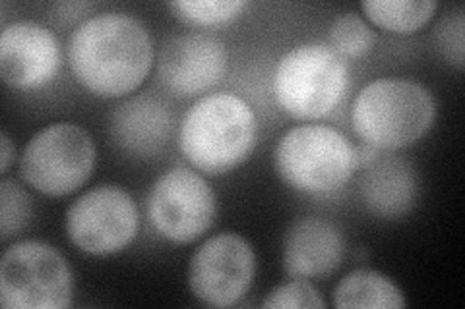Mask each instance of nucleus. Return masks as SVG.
Masks as SVG:
<instances>
[{
  "instance_id": "f257e3e1",
  "label": "nucleus",
  "mask_w": 465,
  "mask_h": 309,
  "mask_svg": "<svg viewBox=\"0 0 465 309\" xmlns=\"http://www.w3.org/2000/svg\"><path fill=\"white\" fill-rule=\"evenodd\" d=\"M68 64L87 92L119 99L136 92L148 78L153 43L145 25L130 14H95L72 32Z\"/></svg>"
},
{
  "instance_id": "f03ea898",
  "label": "nucleus",
  "mask_w": 465,
  "mask_h": 309,
  "mask_svg": "<svg viewBox=\"0 0 465 309\" xmlns=\"http://www.w3.org/2000/svg\"><path fill=\"white\" fill-rule=\"evenodd\" d=\"M258 121L252 107L235 93H212L186 112L179 147L196 170L222 176L241 167L254 151Z\"/></svg>"
},
{
  "instance_id": "7ed1b4c3",
  "label": "nucleus",
  "mask_w": 465,
  "mask_h": 309,
  "mask_svg": "<svg viewBox=\"0 0 465 309\" xmlns=\"http://www.w3.org/2000/svg\"><path fill=\"white\" fill-rule=\"evenodd\" d=\"M434 119L432 93L411 80H374L362 87L351 105L355 134L378 151H396L417 143Z\"/></svg>"
},
{
  "instance_id": "20e7f679",
  "label": "nucleus",
  "mask_w": 465,
  "mask_h": 309,
  "mask_svg": "<svg viewBox=\"0 0 465 309\" xmlns=\"http://www.w3.org/2000/svg\"><path fill=\"white\" fill-rule=\"evenodd\" d=\"M273 165L289 188L326 196L351 180L357 153L340 130L326 124H302L291 128L280 140Z\"/></svg>"
},
{
  "instance_id": "39448f33",
  "label": "nucleus",
  "mask_w": 465,
  "mask_h": 309,
  "mask_svg": "<svg viewBox=\"0 0 465 309\" xmlns=\"http://www.w3.org/2000/svg\"><path fill=\"white\" fill-rule=\"evenodd\" d=\"M347 85L343 58L324 43H304L285 53L272 78L275 102L297 121H318L331 114Z\"/></svg>"
},
{
  "instance_id": "423d86ee",
  "label": "nucleus",
  "mask_w": 465,
  "mask_h": 309,
  "mask_svg": "<svg viewBox=\"0 0 465 309\" xmlns=\"http://www.w3.org/2000/svg\"><path fill=\"white\" fill-rule=\"evenodd\" d=\"M95 160V143L82 126L56 122L39 130L25 143L20 174L39 194L63 198L90 180Z\"/></svg>"
},
{
  "instance_id": "0eeeda50",
  "label": "nucleus",
  "mask_w": 465,
  "mask_h": 309,
  "mask_svg": "<svg viewBox=\"0 0 465 309\" xmlns=\"http://www.w3.org/2000/svg\"><path fill=\"white\" fill-rule=\"evenodd\" d=\"M0 304L5 309H66L72 273L56 249L39 240L10 246L0 259Z\"/></svg>"
},
{
  "instance_id": "6e6552de",
  "label": "nucleus",
  "mask_w": 465,
  "mask_h": 309,
  "mask_svg": "<svg viewBox=\"0 0 465 309\" xmlns=\"http://www.w3.org/2000/svg\"><path fill=\"white\" fill-rule=\"evenodd\" d=\"M145 209L159 237L173 244H193L213 223L215 194L202 174L174 167L153 182Z\"/></svg>"
},
{
  "instance_id": "1a4fd4ad",
  "label": "nucleus",
  "mask_w": 465,
  "mask_h": 309,
  "mask_svg": "<svg viewBox=\"0 0 465 309\" xmlns=\"http://www.w3.org/2000/svg\"><path fill=\"white\" fill-rule=\"evenodd\" d=\"M66 234L84 254H119L138 234L136 201L116 186L85 191L66 211Z\"/></svg>"
},
{
  "instance_id": "9d476101",
  "label": "nucleus",
  "mask_w": 465,
  "mask_h": 309,
  "mask_svg": "<svg viewBox=\"0 0 465 309\" xmlns=\"http://www.w3.org/2000/svg\"><path fill=\"white\" fill-rule=\"evenodd\" d=\"M256 256L249 240L223 232L203 242L188 265V285L194 296L212 307H231L251 290Z\"/></svg>"
},
{
  "instance_id": "9b49d317",
  "label": "nucleus",
  "mask_w": 465,
  "mask_h": 309,
  "mask_svg": "<svg viewBox=\"0 0 465 309\" xmlns=\"http://www.w3.org/2000/svg\"><path fill=\"white\" fill-rule=\"evenodd\" d=\"M159 80L177 97H196L220 83L227 72V49L208 34H186L165 43L159 54Z\"/></svg>"
},
{
  "instance_id": "f8f14e48",
  "label": "nucleus",
  "mask_w": 465,
  "mask_h": 309,
  "mask_svg": "<svg viewBox=\"0 0 465 309\" xmlns=\"http://www.w3.org/2000/svg\"><path fill=\"white\" fill-rule=\"evenodd\" d=\"M61 68V45L51 29L35 22L5 25L0 35V76L14 90H39Z\"/></svg>"
},
{
  "instance_id": "ddd939ff",
  "label": "nucleus",
  "mask_w": 465,
  "mask_h": 309,
  "mask_svg": "<svg viewBox=\"0 0 465 309\" xmlns=\"http://www.w3.org/2000/svg\"><path fill=\"white\" fill-rule=\"evenodd\" d=\"M343 232L331 220L301 218L283 240V271L291 278H316L331 275L345 257Z\"/></svg>"
},
{
  "instance_id": "4468645a",
  "label": "nucleus",
  "mask_w": 465,
  "mask_h": 309,
  "mask_svg": "<svg viewBox=\"0 0 465 309\" xmlns=\"http://www.w3.org/2000/svg\"><path fill=\"white\" fill-rule=\"evenodd\" d=\"M173 134V116L159 99L136 97L114 111L111 136L128 155L138 159L157 157Z\"/></svg>"
},
{
  "instance_id": "2eb2a0df",
  "label": "nucleus",
  "mask_w": 465,
  "mask_h": 309,
  "mask_svg": "<svg viewBox=\"0 0 465 309\" xmlns=\"http://www.w3.org/2000/svg\"><path fill=\"white\" fill-rule=\"evenodd\" d=\"M359 191L371 213L382 218H400L415 205V172L401 157L378 155L367 165Z\"/></svg>"
},
{
  "instance_id": "dca6fc26",
  "label": "nucleus",
  "mask_w": 465,
  "mask_h": 309,
  "mask_svg": "<svg viewBox=\"0 0 465 309\" xmlns=\"http://www.w3.org/2000/svg\"><path fill=\"white\" fill-rule=\"evenodd\" d=\"M333 305L338 309H400L407 305V300L390 276L372 269H357L338 283Z\"/></svg>"
},
{
  "instance_id": "f3484780",
  "label": "nucleus",
  "mask_w": 465,
  "mask_h": 309,
  "mask_svg": "<svg viewBox=\"0 0 465 309\" xmlns=\"http://www.w3.org/2000/svg\"><path fill=\"white\" fill-rule=\"evenodd\" d=\"M361 8L365 16L384 32L411 35L432 20L439 3H432V0H367Z\"/></svg>"
},
{
  "instance_id": "a211bd4d",
  "label": "nucleus",
  "mask_w": 465,
  "mask_h": 309,
  "mask_svg": "<svg viewBox=\"0 0 465 309\" xmlns=\"http://www.w3.org/2000/svg\"><path fill=\"white\" fill-rule=\"evenodd\" d=\"M34 215V198L16 182L3 179L0 182V238L8 242L29 225Z\"/></svg>"
},
{
  "instance_id": "6ab92c4d",
  "label": "nucleus",
  "mask_w": 465,
  "mask_h": 309,
  "mask_svg": "<svg viewBox=\"0 0 465 309\" xmlns=\"http://www.w3.org/2000/svg\"><path fill=\"white\" fill-rule=\"evenodd\" d=\"M241 0H177L169 8L181 22L196 27H213L235 20L244 10Z\"/></svg>"
},
{
  "instance_id": "aec40b11",
  "label": "nucleus",
  "mask_w": 465,
  "mask_h": 309,
  "mask_svg": "<svg viewBox=\"0 0 465 309\" xmlns=\"http://www.w3.org/2000/svg\"><path fill=\"white\" fill-rule=\"evenodd\" d=\"M330 41L333 51L340 56L345 54L359 58L374 49L376 35L372 27L361 16H357V14H345V16H340L331 24Z\"/></svg>"
},
{
  "instance_id": "412c9836",
  "label": "nucleus",
  "mask_w": 465,
  "mask_h": 309,
  "mask_svg": "<svg viewBox=\"0 0 465 309\" xmlns=\"http://www.w3.org/2000/svg\"><path fill=\"white\" fill-rule=\"evenodd\" d=\"M266 309H324L326 302L318 288L307 278H293L278 288H273L262 304Z\"/></svg>"
},
{
  "instance_id": "4be33fe9",
  "label": "nucleus",
  "mask_w": 465,
  "mask_h": 309,
  "mask_svg": "<svg viewBox=\"0 0 465 309\" xmlns=\"http://www.w3.org/2000/svg\"><path fill=\"white\" fill-rule=\"evenodd\" d=\"M463 32H465V16L463 8H456L454 12L446 14L434 29L436 47L444 54L450 64H454L458 70H463Z\"/></svg>"
},
{
  "instance_id": "5701e85b",
  "label": "nucleus",
  "mask_w": 465,
  "mask_h": 309,
  "mask_svg": "<svg viewBox=\"0 0 465 309\" xmlns=\"http://www.w3.org/2000/svg\"><path fill=\"white\" fill-rule=\"evenodd\" d=\"M0 157H3V163H0V172H8L10 165L14 157H16V150H14V143L10 140V136L6 131H3V136H0Z\"/></svg>"
}]
</instances>
